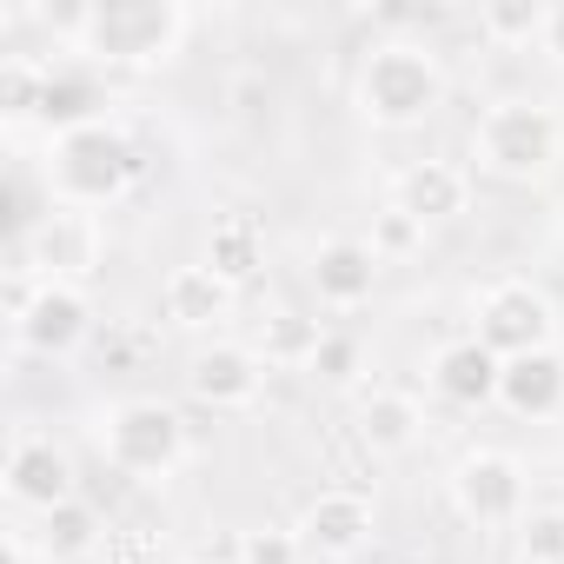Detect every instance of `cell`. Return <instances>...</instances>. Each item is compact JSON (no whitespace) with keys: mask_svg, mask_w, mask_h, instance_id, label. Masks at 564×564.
I'll use <instances>...</instances> for the list:
<instances>
[{"mask_svg":"<svg viewBox=\"0 0 564 564\" xmlns=\"http://www.w3.org/2000/svg\"><path fill=\"white\" fill-rule=\"evenodd\" d=\"M352 100H359V120L379 127V133L425 127V120L445 107V61H438V47L419 41V34H386V41H372L366 61H359Z\"/></svg>","mask_w":564,"mask_h":564,"instance_id":"obj_1","label":"cell"},{"mask_svg":"<svg viewBox=\"0 0 564 564\" xmlns=\"http://www.w3.org/2000/svg\"><path fill=\"white\" fill-rule=\"evenodd\" d=\"M140 147L127 127L113 120H94V127H74L61 140H47V160H41V180L54 193V206H80V213H100L113 199L133 193L140 180Z\"/></svg>","mask_w":564,"mask_h":564,"instance_id":"obj_2","label":"cell"},{"mask_svg":"<svg viewBox=\"0 0 564 564\" xmlns=\"http://www.w3.org/2000/svg\"><path fill=\"white\" fill-rule=\"evenodd\" d=\"M186 34H193V14L180 0H94L74 54L87 67H166L180 61Z\"/></svg>","mask_w":564,"mask_h":564,"instance_id":"obj_3","label":"cell"},{"mask_svg":"<svg viewBox=\"0 0 564 564\" xmlns=\"http://www.w3.org/2000/svg\"><path fill=\"white\" fill-rule=\"evenodd\" d=\"M471 160H478V173H491L505 186L544 180L564 160V120H557V107L518 100V94L511 100H491L478 113V127H471Z\"/></svg>","mask_w":564,"mask_h":564,"instance_id":"obj_4","label":"cell"},{"mask_svg":"<svg viewBox=\"0 0 564 564\" xmlns=\"http://www.w3.org/2000/svg\"><path fill=\"white\" fill-rule=\"evenodd\" d=\"M100 452L127 478H173L186 465V425L166 399H120L100 412Z\"/></svg>","mask_w":564,"mask_h":564,"instance_id":"obj_5","label":"cell"},{"mask_svg":"<svg viewBox=\"0 0 564 564\" xmlns=\"http://www.w3.org/2000/svg\"><path fill=\"white\" fill-rule=\"evenodd\" d=\"M21 259H28V272L47 279V286H87L100 272V259H107V226H100V213L47 206L21 232Z\"/></svg>","mask_w":564,"mask_h":564,"instance_id":"obj_6","label":"cell"},{"mask_svg":"<svg viewBox=\"0 0 564 564\" xmlns=\"http://www.w3.org/2000/svg\"><path fill=\"white\" fill-rule=\"evenodd\" d=\"M471 333L498 352V359H524V352H544L557 346V306L544 286H531V279H491V286L478 293L471 306Z\"/></svg>","mask_w":564,"mask_h":564,"instance_id":"obj_7","label":"cell"},{"mask_svg":"<svg viewBox=\"0 0 564 564\" xmlns=\"http://www.w3.org/2000/svg\"><path fill=\"white\" fill-rule=\"evenodd\" d=\"M524 458L505 452V445H478L452 465V505L465 524H485V531H505L531 511V485H524Z\"/></svg>","mask_w":564,"mask_h":564,"instance_id":"obj_8","label":"cell"},{"mask_svg":"<svg viewBox=\"0 0 564 564\" xmlns=\"http://www.w3.org/2000/svg\"><path fill=\"white\" fill-rule=\"evenodd\" d=\"M265 392V359L246 339H213L186 359V399H199L206 412H246Z\"/></svg>","mask_w":564,"mask_h":564,"instance_id":"obj_9","label":"cell"},{"mask_svg":"<svg viewBox=\"0 0 564 564\" xmlns=\"http://www.w3.org/2000/svg\"><path fill=\"white\" fill-rule=\"evenodd\" d=\"M372 531H379V511H372V498L352 491V485L319 491V498L306 505V518H300V538H306V557H313V564H346V557H359V551L372 544Z\"/></svg>","mask_w":564,"mask_h":564,"instance_id":"obj_10","label":"cell"},{"mask_svg":"<svg viewBox=\"0 0 564 564\" xmlns=\"http://www.w3.org/2000/svg\"><path fill=\"white\" fill-rule=\"evenodd\" d=\"M0 485L21 511H54L61 498H74V458L67 445H54V432H21L8 445V465H0Z\"/></svg>","mask_w":564,"mask_h":564,"instance_id":"obj_11","label":"cell"},{"mask_svg":"<svg viewBox=\"0 0 564 564\" xmlns=\"http://www.w3.org/2000/svg\"><path fill=\"white\" fill-rule=\"evenodd\" d=\"M87 339H94V293L87 286H47V279H41V300L14 326V346L34 352V359H67Z\"/></svg>","mask_w":564,"mask_h":564,"instance_id":"obj_12","label":"cell"},{"mask_svg":"<svg viewBox=\"0 0 564 564\" xmlns=\"http://www.w3.org/2000/svg\"><path fill=\"white\" fill-rule=\"evenodd\" d=\"M379 272H386V259H379L366 239H326V246L313 252V265H306L319 306H333V313H359V306L379 293Z\"/></svg>","mask_w":564,"mask_h":564,"instance_id":"obj_13","label":"cell"},{"mask_svg":"<svg viewBox=\"0 0 564 564\" xmlns=\"http://www.w3.org/2000/svg\"><path fill=\"white\" fill-rule=\"evenodd\" d=\"M392 206L412 213L425 232L432 226H452L465 206H471V173L458 160H412L399 180H392Z\"/></svg>","mask_w":564,"mask_h":564,"instance_id":"obj_14","label":"cell"},{"mask_svg":"<svg viewBox=\"0 0 564 564\" xmlns=\"http://www.w3.org/2000/svg\"><path fill=\"white\" fill-rule=\"evenodd\" d=\"M498 379H505V359H498L478 333L445 339V346L432 352V392H438L445 405H465V412L498 405Z\"/></svg>","mask_w":564,"mask_h":564,"instance_id":"obj_15","label":"cell"},{"mask_svg":"<svg viewBox=\"0 0 564 564\" xmlns=\"http://www.w3.org/2000/svg\"><path fill=\"white\" fill-rule=\"evenodd\" d=\"M498 405L511 419H557L564 412V352L544 346V352H524V359H505V379H498Z\"/></svg>","mask_w":564,"mask_h":564,"instance_id":"obj_16","label":"cell"},{"mask_svg":"<svg viewBox=\"0 0 564 564\" xmlns=\"http://www.w3.org/2000/svg\"><path fill=\"white\" fill-rule=\"evenodd\" d=\"M160 313L180 326V333H213L226 313H232V286L199 259V265H173L166 286H160Z\"/></svg>","mask_w":564,"mask_h":564,"instance_id":"obj_17","label":"cell"},{"mask_svg":"<svg viewBox=\"0 0 564 564\" xmlns=\"http://www.w3.org/2000/svg\"><path fill=\"white\" fill-rule=\"evenodd\" d=\"M419 438H425V405H419L412 392L379 386V392L359 399V445H366L372 458H405Z\"/></svg>","mask_w":564,"mask_h":564,"instance_id":"obj_18","label":"cell"},{"mask_svg":"<svg viewBox=\"0 0 564 564\" xmlns=\"http://www.w3.org/2000/svg\"><path fill=\"white\" fill-rule=\"evenodd\" d=\"M107 544V518H100V505L94 498H61L54 511H41V531H34V551L47 557V564H87L94 551Z\"/></svg>","mask_w":564,"mask_h":564,"instance_id":"obj_19","label":"cell"},{"mask_svg":"<svg viewBox=\"0 0 564 564\" xmlns=\"http://www.w3.org/2000/svg\"><path fill=\"white\" fill-rule=\"evenodd\" d=\"M326 333H333V326H319V319L300 313V306H272V313L259 319V333H252V352H259L265 366H279V372H313Z\"/></svg>","mask_w":564,"mask_h":564,"instance_id":"obj_20","label":"cell"},{"mask_svg":"<svg viewBox=\"0 0 564 564\" xmlns=\"http://www.w3.org/2000/svg\"><path fill=\"white\" fill-rule=\"evenodd\" d=\"M206 265L226 279L232 293L252 286L259 265H265V226H259L252 213H226V219H213V232H206Z\"/></svg>","mask_w":564,"mask_h":564,"instance_id":"obj_21","label":"cell"},{"mask_svg":"<svg viewBox=\"0 0 564 564\" xmlns=\"http://www.w3.org/2000/svg\"><path fill=\"white\" fill-rule=\"evenodd\" d=\"M94 120H107V113H100V80H94L87 67H54V80H47V107H41L47 140L74 133V127H94Z\"/></svg>","mask_w":564,"mask_h":564,"instance_id":"obj_22","label":"cell"},{"mask_svg":"<svg viewBox=\"0 0 564 564\" xmlns=\"http://www.w3.org/2000/svg\"><path fill=\"white\" fill-rule=\"evenodd\" d=\"M47 80H54V67H41L34 54H8V61H0V120H8V127L41 120Z\"/></svg>","mask_w":564,"mask_h":564,"instance_id":"obj_23","label":"cell"},{"mask_svg":"<svg viewBox=\"0 0 564 564\" xmlns=\"http://www.w3.org/2000/svg\"><path fill=\"white\" fill-rule=\"evenodd\" d=\"M544 14H551L544 0H485V8H478V41L518 54V47L544 41Z\"/></svg>","mask_w":564,"mask_h":564,"instance_id":"obj_24","label":"cell"},{"mask_svg":"<svg viewBox=\"0 0 564 564\" xmlns=\"http://www.w3.org/2000/svg\"><path fill=\"white\" fill-rule=\"evenodd\" d=\"M511 531H518V564H564V505H531Z\"/></svg>","mask_w":564,"mask_h":564,"instance_id":"obj_25","label":"cell"},{"mask_svg":"<svg viewBox=\"0 0 564 564\" xmlns=\"http://www.w3.org/2000/svg\"><path fill=\"white\" fill-rule=\"evenodd\" d=\"M232 564H313V557H306L300 524H293V531H286V524H252V531H239Z\"/></svg>","mask_w":564,"mask_h":564,"instance_id":"obj_26","label":"cell"},{"mask_svg":"<svg viewBox=\"0 0 564 564\" xmlns=\"http://www.w3.org/2000/svg\"><path fill=\"white\" fill-rule=\"evenodd\" d=\"M366 246L392 265V259H412L419 246H425V226L412 219V213H399V206H386V213H372V232H366Z\"/></svg>","mask_w":564,"mask_h":564,"instance_id":"obj_27","label":"cell"},{"mask_svg":"<svg viewBox=\"0 0 564 564\" xmlns=\"http://www.w3.org/2000/svg\"><path fill=\"white\" fill-rule=\"evenodd\" d=\"M313 372H319L326 386H352V379L366 372V346H359L352 333H326V346H319Z\"/></svg>","mask_w":564,"mask_h":564,"instance_id":"obj_28","label":"cell"},{"mask_svg":"<svg viewBox=\"0 0 564 564\" xmlns=\"http://www.w3.org/2000/svg\"><path fill=\"white\" fill-rule=\"evenodd\" d=\"M538 54H544L551 67H564V0L544 14V41H538Z\"/></svg>","mask_w":564,"mask_h":564,"instance_id":"obj_29","label":"cell"},{"mask_svg":"<svg viewBox=\"0 0 564 564\" xmlns=\"http://www.w3.org/2000/svg\"><path fill=\"white\" fill-rule=\"evenodd\" d=\"M0 564H34V544H28V531H0Z\"/></svg>","mask_w":564,"mask_h":564,"instance_id":"obj_30","label":"cell"},{"mask_svg":"<svg viewBox=\"0 0 564 564\" xmlns=\"http://www.w3.org/2000/svg\"><path fill=\"white\" fill-rule=\"evenodd\" d=\"M259 94H272V87H265V80H239V87H232V100H239V113H259V107H252Z\"/></svg>","mask_w":564,"mask_h":564,"instance_id":"obj_31","label":"cell"},{"mask_svg":"<svg viewBox=\"0 0 564 564\" xmlns=\"http://www.w3.org/2000/svg\"><path fill=\"white\" fill-rule=\"evenodd\" d=\"M193 564H213V557H193Z\"/></svg>","mask_w":564,"mask_h":564,"instance_id":"obj_32","label":"cell"}]
</instances>
